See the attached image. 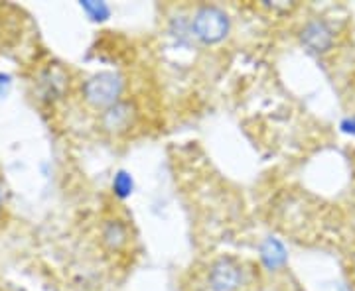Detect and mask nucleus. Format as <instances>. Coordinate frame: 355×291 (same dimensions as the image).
<instances>
[{"mask_svg":"<svg viewBox=\"0 0 355 291\" xmlns=\"http://www.w3.org/2000/svg\"><path fill=\"white\" fill-rule=\"evenodd\" d=\"M191 32H193V38L202 41L203 46L221 44L231 32L229 14L214 4L200 6L191 18Z\"/></svg>","mask_w":355,"mask_h":291,"instance_id":"obj_1","label":"nucleus"},{"mask_svg":"<svg viewBox=\"0 0 355 291\" xmlns=\"http://www.w3.org/2000/svg\"><path fill=\"white\" fill-rule=\"evenodd\" d=\"M123 91H125V77L114 71H101L85 81L83 97L91 106L105 111L111 104L121 101Z\"/></svg>","mask_w":355,"mask_h":291,"instance_id":"obj_2","label":"nucleus"},{"mask_svg":"<svg viewBox=\"0 0 355 291\" xmlns=\"http://www.w3.org/2000/svg\"><path fill=\"white\" fill-rule=\"evenodd\" d=\"M207 281L214 291H237L243 283V270L231 258H221L209 267Z\"/></svg>","mask_w":355,"mask_h":291,"instance_id":"obj_3","label":"nucleus"},{"mask_svg":"<svg viewBox=\"0 0 355 291\" xmlns=\"http://www.w3.org/2000/svg\"><path fill=\"white\" fill-rule=\"evenodd\" d=\"M137 120V106L132 102L121 101L111 104L101 113V126L109 134H123L128 128L135 126Z\"/></svg>","mask_w":355,"mask_h":291,"instance_id":"obj_4","label":"nucleus"},{"mask_svg":"<svg viewBox=\"0 0 355 291\" xmlns=\"http://www.w3.org/2000/svg\"><path fill=\"white\" fill-rule=\"evenodd\" d=\"M300 41L312 53H326L334 46V30L324 20H312L302 28Z\"/></svg>","mask_w":355,"mask_h":291,"instance_id":"obj_5","label":"nucleus"},{"mask_svg":"<svg viewBox=\"0 0 355 291\" xmlns=\"http://www.w3.org/2000/svg\"><path fill=\"white\" fill-rule=\"evenodd\" d=\"M259 258H261V264L268 272H277L280 267H284V264L288 262V252H286V246L279 238L268 236L259 246Z\"/></svg>","mask_w":355,"mask_h":291,"instance_id":"obj_6","label":"nucleus"},{"mask_svg":"<svg viewBox=\"0 0 355 291\" xmlns=\"http://www.w3.org/2000/svg\"><path fill=\"white\" fill-rule=\"evenodd\" d=\"M101 238L103 244L109 248V250H121L125 244L128 242V228L123 220L119 218H111L107 220L101 228Z\"/></svg>","mask_w":355,"mask_h":291,"instance_id":"obj_7","label":"nucleus"},{"mask_svg":"<svg viewBox=\"0 0 355 291\" xmlns=\"http://www.w3.org/2000/svg\"><path fill=\"white\" fill-rule=\"evenodd\" d=\"M168 32L172 39L176 41V46L180 48H190L191 41H193V32H191V20H188L186 16H174L170 20V26H168Z\"/></svg>","mask_w":355,"mask_h":291,"instance_id":"obj_8","label":"nucleus"},{"mask_svg":"<svg viewBox=\"0 0 355 291\" xmlns=\"http://www.w3.org/2000/svg\"><path fill=\"white\" fill-rule=\"evenodd\" d=\"M79 6L91 22H107L113 14V8L101 0H83L79 2Z\"/></svg>","mask_w":355,"mask_h":291,"instance_id":"obj_9","label":"nucleus"},{"mask_svg":"<svg viewBox=\"0 0 355 291\" xmlns=\"http://www.w3.org/2000/svg\"><path fill=\"white\" fill-rule=\"evenodd\" d=\"M111 189H113L114 197H119V199H123V201L128 199V197L135 193V178H132V173H128L127 169H119V171L114 173Z\"/></svg>","mask_w":355,"mask_h":291,"instance_id":"obj_10","label":"nucleus"},{"mask_svg":"<svg viewBox=\"0 0 355 291\" xmlns=\"http://www.w3.org/2000/svg\"><path fill=\"white\" fill-rule=\"evenodd\" d=\"M10 89H12V77L0 71V101H4L10 95Z\"/></svg>","mask_w":355,"mask_h":291,"instance_id":"obj_11","label":"nucleus"},{"mask_svg":"<svg viewBox=\"0 0 355 291\" xmlns=\"http://www.w3.org/2000/svg\"><path fill=\"white\" fill-rule=\"evenodd\" d=\"M342 130L345 134H352L355 136V116H347L342 120Z\"/></svg>","mask_w":355,"mask_h":291,"instance_id":"obj_12","label":"nucleus"},{"mask_svg":"<svg viewBox=\"0 0 355 291\" xmlns=\"http://www.w3.org/2000/svg\"><path fill=\"white\" fill-rule=\"evenodd\" d=\"M4 201H6V191H4V185L0 183V211L4 207Z\"/></svg>","mask_w":355,"mask_h":291,"instance_id":"obj_13","label":"nucleus"}]
</instances>
